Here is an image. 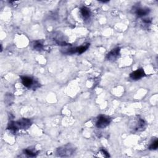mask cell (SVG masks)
Here are the masks:
<instances>
[{"instance_id":"obj_1","label":"cell","mask_w":158,"mask_h":158,"mask_svg":"<svg viewBox=\"0 0 158 158\" xmlns=\"http://www.w3.org/2000/svg\"><path fill=\"white\" fill-rule=\"evenodd\" d=\"M31 125L32 122L30 119L23 118L18 121L11 122L8 125V129L14 132H15L19 129H29L31 126Z\"/></svg>"},{"instance_id":"obj_2","label":"cell","mask_w":158,"mask_h":158,"mask_svg":"<svg viewBox=\"0 0 158 158\" xmlns=\"http://www.w3.org/2000/svg\"><path fill=\"white\" fill-rule=\"evenodd\" d=\"M75 150V146L69 143L58 148L56 150V153L59 157H70L74 154Z\"/></svg>"},{"instance_id":"obj_3","label":"cell","mask_w":158,"mask_h":158,"mask_svg":"<svg viewBox=\"0 0 158 158\" xmlns=\"http://www.w3.org/2000/svg\"><path fill=\"white\" fill-rule=\"evenodd\" d=\"M112 119L110 117L106 116H100L96 122V126L98 129H104L108 126L111 123Z\"/></svg>"},{"instance_id":"obj_4","label":"cell","mask_w":158,"mask_h":158,"mask_svg":"<svg viewBox=\"0 0 158 158\" xmlns=\"http://www.w3.org/2000/svg\"><path fill=\"white\" fill-rule=\"evenodd\" d=\"M20 78L22 80V83L24 86H25L28 88H32V86H34V84L39 85V84L37 83L33 79L30 77H27V76H22V77H20Z\"/></svg>"},{"instance_id":"obj_5","label":"cell","mask_w":158,"mask_h":158,"mask_svg":"<svg viewBox=\"0 0 158 158\" xmlns=\"http://www.w3.org/2000/svg\"><path fill=\"white\" fill-rule=\"evenodd\" d=\"M120 48L117 47L113 49L112 51H111L107 54L106 58L107 60L112 62L116 61V60L119 58L120 56Z\"/></svg>"},{"instance_id":"obj_6","label":"cell","mask_w":158,"mask_h":158,"mask_svg":"<svg viewBox=\"0 0 158 158\" xmlns=\"http://www.w3.org/2000/svg\"><path fill=\"white\" fill-rule=\"evenodd\" d=\"M145 75V74L143 69H139L135 70V71L130 74V77L131 78L132 80H137L140 79L141 78H142L143 77H144Z\"/></svg>"},{"instance_id":"obj_7","label":"cell","mask_w":158,"mask_h":158,"mask_svg":"<svg viewBox=\"0 0 158 158\" xmlns=\"http://www.w3.org/2000/svg\"><path fill=\"white\" fill-rule=\"evenodd\" d=\"M150 12V9L148 8H137L135 11V14L138 18H143L148 15Z\"/></svg>"},{"instance_id":"obj_8","label":"cell","mask_w":158,"mask_h":158,"mask_svg":"<svg viewBox=\"0 0 158 158\" xmlns=\"http://www.w3.org/2000/svg\"><path fill=\"white\" fill-rule=\"evenodd\" d=\"M80 13H81V15H82L83 18L85 20L88 19L90 18L91 12H90V10L88 8H86L85 6L82 7L80 9Z\"/></svg>"},{"instance_id":"obj_9","label":"cell","mask_w":158,"mask_h":158,"mask_svg":"<svg viewBox=\"0 0 158 158\" xmlns=\"http://www.w3.org/2000/svg\"><path fill=\"white\" fill-rule=\"evenodd\" d=\"M145 125H146V123L144 120L142 119H139L137 122V126H136L135 129L137 130V131H139V130H142L145 127Z\"/></svg>"},{"instance_id":"obj_10","label":"cell","mask_w":158,"mask_h":158,"mask_svg":"<svg viewBox=\"0 0 158 158\" xmlns=\"http://www.w3.org/2000/svg\"><path fill=\"white\" fill-rule=\"evenodd\" d=\"M89 46H90V44H86L84 46H81L80 47H76L75 48L76 53H78L79 54H82L83 53H84L85 51H86L87 50V49L88 48Z\"/></svg>"},{"instance_id":"obj_11","label":"cell","mask_w":158,"mask_h":158,"mask_svg":"<svg viewBox=\"0 0 158 158\" xmlns=\"http://www.w3.org/2000/svg\"><path fill=\"white\" fill-rule=\"evenodd\" d=\"M24 154H26L27 156L30 157H35V156H37V155L38 154L37 152H35L34 151H32V150H29V149H26V150H24Z\"/></svg>"},{"instance_id":"obj_12","label":"cell","mask_w":158,"mask_h":158,"mask_svg":"<svg viewBox=\"0 0 158 158\" xmlns=\"http://www.w3.org/2000/svg\"><path fill=\"white\" fill-rule=\"evenodd\" d=\"M34 48L35 50H36L37 51H40L43 49V46L40 41H35L34 43Z\"/></svg>"},{"instance_id":"obj_13","label":"cell","mask_w":158,"mask_h":158,"mask_svg":"<svg viewBox=\"0 0 158 158\" xmlns=\"http://www.w3.org/2000/svg\"><path fill=\"white\" fill-rule=\"evenodd\" d=\"M158 147V140L157 139H156L153 142H152L151 145L150 146V150H157Z\"/></svg>"},{"instance_id":"obj_14","label":"cell","mask_w":158,"mask_h":158,"mask_svg":"<svg viewBox=\"0 0 158 158\" xmlns=\"http://www.w3.org/2000/svg\"><path fill=\"white\" fill-rule=\"evenodd\" d=\"M101 152H102V153L103 154V155H104L105 157H110V154H109V153H108V152L106 150H101Z\"/></svg>"}]
</instances>
